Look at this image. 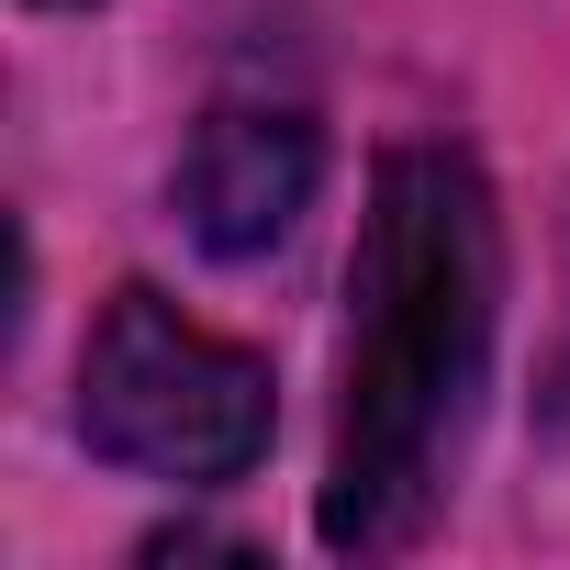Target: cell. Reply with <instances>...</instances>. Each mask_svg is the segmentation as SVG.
<instances>
[{"label": "cell", "mask_w": 570, "mask_h": 570, "mask_svg": "<svg viewBox=\"0 0 570 570\" xmlns=\"http://www.w3.org/2000/svg\"><path fill=\"white\" fill-rule=\"evenodd\" d=\"M314 179H325V135L292 101H213L179 146V224L213 257H268L314 213Z\"/></svg>", "instance_id": "cell-3"}, {"label": "cell", "mask_w": 570, "mask_h": 570, "mask_svg": "<svg viewBox=\"0 0 570 570\" xmlns=\"http://www.w3.org/2000/svg\"><path fill=\"white\" fill-rule=\"evenodd\" d=\"M492 303H503V235L481 168L459 146H392L347 257L325 548L381 559L425 537L492 370Z\"/></svg>", "instance_id": "cell-1"}, {"label": "cell", "mask_w": 570, "mask_h": 570, "mask_svg": "<svg viewBox=\"0 0 570 570\" xmlns=\"http://www.w3.org/2000/svg\"><path fill=\"white\" fill-rule=\"evenodd\" d=\"M279 403H268V358L202 336L168 292H146V279H124V292L101 303L90 325V358H79V436L135 470V481H235L257 470Z\"/></svg>", "instance_id": "cell-2"}]
</instances>
